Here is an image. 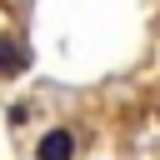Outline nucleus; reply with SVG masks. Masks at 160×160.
<instances>
[{
  "label": "nucleus",
  "instance_id": "nucleus-1",
  "mask_svg": "<svg viewBox=\"0 0 160 160\" xmlns=\"http://www.w3.org/2000/svg\"><path fill=\"white\" fill-rule=\"evenodd\" d=\"M35 160H75V135H70L65 125L45 130V135H40V145H35Z\"/></svg>",
  "mask_w": 160,
  "mask_h": 160
},
{
  "label": "nucleus",
  "instance_id": "nucleus-2",
  "mask_svg": "<svg viewBox=\"0 0 160 160\" xmlns=\"http://www.w3.org/2000/svg\"><path fill=\"white\" fill-rule=\"evenodd\" d=\"M30 65V50L20 45V40H10V35H0V75H20Z\"/></svg>",
  "mask_w": 160,
  "mask_h": 160
},
{
  "label": "nucleus",
  "instance_id": "nucleus-3",
  "mask_svg": "<svg viewBox=\"0 0 160 160\" xmlns=\"http://www.w3.org/2000/svg\"><path fill=\"white\" fill-rule=\"evenodd\" d=\"M30 120V105H10V125H25Z\"/></svg>",
  "mask_w": 160,
  "mask_h": 160
}]
</instances>
